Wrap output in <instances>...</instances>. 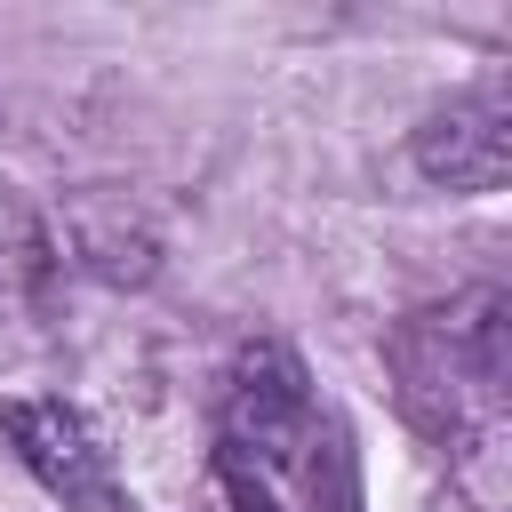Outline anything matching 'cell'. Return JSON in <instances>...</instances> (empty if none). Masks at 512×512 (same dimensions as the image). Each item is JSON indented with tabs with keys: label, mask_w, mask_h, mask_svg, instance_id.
Listing matches in <instances>:
<instances>
[{
	"label": "cell",
	"mask_w": 512,
	"mask_h": 512,
	"mask_svg": "<svg viewBox=\"0 0 512 512\" xmlns=\"http://www.w3.org/2000/svg\"><path fill=\"white\" fill-rule=\"evenodd\" d=\"M400 376H408V408L440 432V440H496L504 416V296L480 288L448 312H424L400 336Z\"/></svg>",
	"instance_id": "obj_1"
},
{
	"label": "cell",
	"mask_w": 512,
	"mask_h": 512,
	"mask_svg": "<svg viewBox=\"0 0 512 512\" xmlns=\"http://www.w3.org/2000/svg\"><path fill=\"white\" fill-rule=\"evenodd\" d=\"M312 448H320V416H312L304 360L288 344H272V336L240 344V360L224 368V400H216V464L248 472L256 488L320 480Z\"/></svg>",
	"instance_id": "obj_2"
},
{
	"label": "cell",
	"mask_w": 512,
	"mask_h": 512,
	"mask_svg": "<svg viewBox=\"0 0 512 512\" xmlns=\"http://www.w3.org/2000/svg\"><path fill=\"white\" fill-rule=\"evenodd\" d=\"M0 432H8V448L24 456V472H32L64 512H136L128 488H120V472H112V456H104L96 432L80 424V408H64V400H8V408H0Z\"/></svg>",
	"instance_id": "obj_3"
},
{
	"label": "cell",
	"mask_w": 512,
	"mask_h": 512,
	"mask_svg": "<svg viewBox=\"0 0 512 512\" xmlns=\"http://www.w3.org/2000/svg\"><path fill=\"white\" fill-rule=\"evenodd\" d=\"M416 168L432 184H448V192H496L512 176V104H504V80H480L456 104H440L416 128Z\"/></svg>",
	"instance_id": "obj_4"
}]
</instances>
